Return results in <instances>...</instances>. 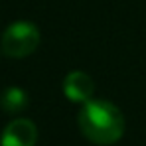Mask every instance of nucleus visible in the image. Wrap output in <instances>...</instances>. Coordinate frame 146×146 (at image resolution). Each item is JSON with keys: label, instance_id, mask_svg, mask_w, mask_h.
Returning a JSON list of instances; mask_svg holds the SVG:
<instances>
[{"label": "nucleus", "instance_id": "f257e3e1", "mask_svg": "<svg viewBox=\"0 0 146 146\" xmlns=\"http://www.w3.org/2000/svg\"><path fill=\"white\" fill-rule=\"evenodd\" d=\"M77 124L81 134L97 146H111L119 142L126 128L122 111L105 99H91L83 103L77 115Z\"/></svg>", "mask_w": 146, "mask_h": 146}, {"label": "nucleus", "instance_id": "f03ea898", "mask_svg": "<svg viewBox=\"0 0 146 146\" xmlns=\"http://www.w3.org/2000/svg\"><path fill=\"white\" fill-rule=\"evenodd\" d=\"M40 46V30L32 22H14L2 34V53L14 59L32 55Z\"/></svg>", "mask_w": 146, "mask_h": 146}, {"label": "nucleus", "instance_id": "7ed1b4c3", "mask_svg": "<svg viewBox=\"0 0 146 146\" xmlns=\"http://www.w3.org/2000/svg\"><path fill=\"white\" fill-rule=\"evenodd\" d=\"M38 128L30 119H14L2 132V146H36Z\"/></svg>", "mask_w": 146, "mask_h": 146}, {"label": "nucleus", "instance_id": "20e7f679", "mask_svg": "<svg viewBox=\"0 0 146 146\" xmlns=\"http://www.w3.org/2000/svg\"><path fill=\"white\" fill-rule=\"evenodd\" d=\"M63 93L73 103H87L95 95V81L85 71H71L63 79Z\"/></svg>", "mask_w": 146, "mask_h": 146}, {"label": "nucleus", "instance_id": "39448f33", "mask_svg": "<svg viewBox=\"0 0 146 146\" xmlns=\"http://www.w3.org/2000/svg\"><path fill=\"white\" fill-rule=\"evenodd\" d=\"M0 105L10 115L22 113L28 107V93H26L24 89H20V87H8L2 93V97H0Z\"/></svg>", "mask_w": 146, "mask_h": 146}]
</instances>
